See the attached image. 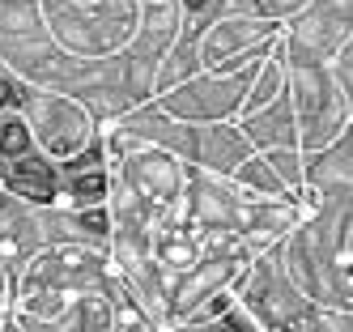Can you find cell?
I'll return each mask as SVG.
<instances>
[{"label":"cell","mask_w":353,"mask_h":332,"mask_svg":"<svg viewBox=\"0 0 353 332\" xmlns=\"http://www.w3.org/2000/svg\"><path fill=\"white\" fill-rule=\"evenodd\" d=\"M0 188H9L21 200H34V204H52L56 200V170L47 166L43 158H13L5 170H0Z\"/></svg>","instance_id":"6da1fadb"},{"label":"cell","mask_w":353,"mask_h":332,"mask_svg":"<svg viewBox=\"0 0 353 332\" xmlns=\"http://www.w3.org/2000/svg\"><path fill=\"white\" fill-rule=\"evenodd\" d=\"M26 153H30L26 119L13 115V111H0V158L13 162V158H26Z\"/></svg>","instance_id":"7a4b0ae2"},{"label":"cell","mask_w":353,"mask_h":332,"mask_svg":"<svg viewBox=\"0 0 353 332\" xmlns=\"http://www.w3.org/2000/svg\"><path fill=\"white\" fill-rule=\"evenodd\" d=\"M77 200H98L107 192V175L103 170H81V175H72V188H68Z\"/></svg>","instance_id":"3957f363"},{"label":"cell","mask_w":353,"mask_h":332,"mask_svg":"<svg viewBox=\"0 0 353 332\" xmlns=\"http://www.w3.org/2000/svg\"><path fill=\"white\" fill-rule=\"evenodd\" d=\"M17 102H21V98H17V86L9 81V77H0V111H13Z\"/></svg>","instance_id":"277c9868"},{"label":"cell","mask_w":353,"mask_h":332,"mask_svg":"<svg viewBox=\"0 0 353 332\" xmlns=\"http://www.w3.org/2000/svg\"><path fill=\"white\" fill-rule=\"evenodd\" d=\"M81 222H85V226H94V230H107V217H103V213H85Z\"/></svg>","instance_id":"5b68a950"},{"label":"cell","mask_w":353,"mask_h":332,"mask_svg":"<svg viewBox=\"0 0 353 332\" xmlns=\"http://www.w3.org/2000/svg\"><path fill=\"white\" fill-rule=\"evenodd\" d=\"M200 5H205V0H188V9H200Z\"/></svg>","instance_id":"8992f818"}]
</instances>
